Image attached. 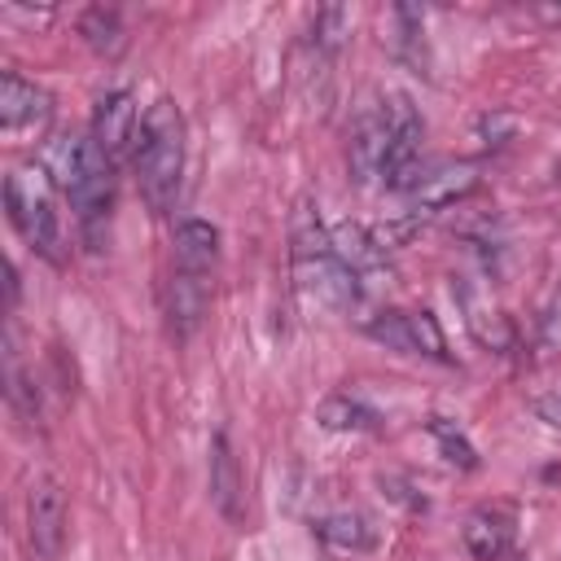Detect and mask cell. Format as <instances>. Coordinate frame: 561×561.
Segmentation results:
<instances>
[{
    "label": "cell",
    "mask_w": 561,
    "mask_h": 561,
    "mask_svg": "<svg viewBox=\"0 0 561 561\" xmlns=\"http://www.w3.org/2000/svg\"><path fill=\"white\" fill-rule=\"evenodd\" d=\"M421 140H425V123H421L412 96L399 88H386V92H377L373 105L359 110V118L351 127L346 167H351L355 184L399 193L403 180L421 167Z\"/></svg>",
    "instance_id": "6da1fadb"
},
{
    "label": "cell",
    "mask_w": 561,
    "mask_h": 561,
    "mask_svg": "<svg viewBox=\"0 0 561 561\" xmlns=\"http://www.w3.org/2000/svg\"><path fill=\"white\" fill-rule=\"evenodd\" d=\"M289 263H294V280L298 294L316 307L329 311H351L364 298V280L337 259L333 241H329V224L320 219V206L298 202L294 210V228H289Z\"/></svg>",
    "instance_id": "7a4b0ae2"
},
{
    "label": "cell",
    "mask_w": 561,
    "mask_h": 561,
    "mask_svg": "<svg viewBox=\"0 0 561 561\" xmlns=\"http://www.w3.org/2000/svg\"><path fill=\"white\" fill-rule=\"evenodd\" d=\"M131 171H136V184L149 210L167 215L184 184V114L171 96H158L145 110L140 140L131 149Z\"/></svg>",
    "instance_id": "3957f363"
},
{
    "label": "cell",
    "mask_w": 561,
    "mask_h": 561,
    "mask_svg": "<svg viewBox=\"0 0 561 561\" xmlns=\"http://www.w3.org/2000/svg\"><path fill=\"white\" fill-rule=\"evenodd\" d=\"M44 171L53 175V184L61 188V197L70 202V210L79 215L83 228H96L110 215L114 202V162L101 153V145L92 136H53L44 145Z\"/></svg>",
    "instance_id": "277c9868"
},
{
    "label": "cell",
    "mask_w": 561,
    "mask_h": 561,
    "mask_svg": "<svg viewBox=\"0 0 561 561\" xmlns=\"http://www.w3.org/2000/svg\"><path fill=\"white\" fill-rule=\"evenodd\" d=\"M4 210H9V224L18 228V237L39 259L61 263L66 232H61V210H57V184L44 167L22 162L4 175Z\"/></svg>",
    "instance_id": "5b68a950"
},
{
    "label": "cell",
    "mask_w": 561,
    "mask_h": 561,
    "mask_svg": "<svg viewBox=\"0 0 561 561\" xmlns=\"http://www.w3.org/2000/svg\"><path fill=\"white\" fill-rule=\"evenodd\" d=\"M478 188V167H469V162H421L408 180H403V188H399V197L408 202V210H412V219L416 215H438V210H451L456 202H465L469 193Z\"/></svg>",
    "instance_id": "8992f818"
},
{
    "label": "cell",
    "mask_w": 561,
    "mask_h": 561,
    "mask_svg": "<svg viewBox=\"0 0 561 561\" xmlns=\"http://www.w3.org/2000/svg\"><path fill=\"white\" fill-rule=\"evenodd\" d=\"M364 333L373 342H381L386 351H399V355H421V359H438V364L451 359L447 337H443V329H438V320L430 311H403V307L377 311L364 324Z\"/></svg>",
    "instance_id": "52a82bcc"
},
{
    "label": "cell",
    "mask_w": 561,
    "mask_h": 561,
    "mask_svg": "<svg viewBox=\"0 0 561 561\" xmlns=\"http://www.w3.org/2000/svg\"><path fill=\"white\" fill-rule=\"evenodd\" d=\"M66 491L53 473H39L26 491V535H31V548L35 557L44 561H57L61 548H66Z\"/></svg>",
    "instance_id": "ba28073f"
},
{
    "label": "cell",
    "mask_w": 561,
    "mask_h": 561,
    "mask_svg": "<svg viewBox=\"0 0 561 561\" xmlns=\"http://www.w3.org/2000/svg\"><path fill=\"white\" fill-rule=\"evenodd\" d=\"M140 123H145V114H140V105H136V96L127 88L101 92L96 105H92V140L101 145V153L110 162L131 158V149L140 140Z\"/></svg>",
    "instance_id": "9c48e42d"
},
{
    "label": "cell",
    "mask_w": 561,
    "mask_h": 561,
    "mask_svg": "<svg viewBox=\"0 0 561 561\" xmlns=\"http://www.w3.org/2000/svg\"><path fill=\"white\" fill-rule=\"evenodd\" d=\"M48 118H53V96L39 83L22 79L18 70H4V79H0V127L9 136H39L48 127Z\"/></svg>",
    "instance_id": "30bf717a"
},
{
    "label": "cell",
    "mask_w": 561,
    "mask_h": 561,
    "mask_svg": "<svg viewBox=\"0 0 561 561\" xmlns=\"http://www.w3.org/2000/svg\"><path fill=\"white\" fill-rule=\"evenodd\" d=\"M513 535H517V508L513 504H482L465 517V530H460L473 561H500L513 548Z\"/></svg>",
    "instance_id": "8fae6325"
},
{
    "label": "cell",
    "mask_w": 561,
    "mask_h": 561,
    "mask_svg": "<svg viewBox=\"0 0 561 561\" xmlns=\"http://www.w3.org/2000/svg\"><path fill=\"white\" fill-rule=\"evenodd\" d=\"M219 259V228L206 219H180L171 232V272L210 276Z\"/></svg>",
    "instance_id": "7c38bea8"
},
{
    "label": "cell",
    "mask_w": 561,
    "mask_h": 561,
    "mask_svg": "<svg viewBox=\"0 0 561 561\" xmlns=\"http://www.w3.org/2000/svg\"><path fill=\"white\" fill-rule=\"evenodd\" d=\"M329 241H333V250H337V259L364 280L368 272H377V267H386V259H390V250L381 245V237H377V228H368V224H355V219H342V224H333L329 228Z\"/></svg>",
    "instance_id": "4fadbf2b"
},
{
    "label": "cell",
    "mask_w": 561,
    "mask_h": 561,
    "mask_svg": "<svg viewBox=\"0 0 561 561\" xmlns=\"http://www.w3.org/2000/svg\"><path fill=\"white\" fill-rule=\"evenodd\" d=\"M206 302H210V276L171 272V285H167V316H171L175 337H188V333L197 329Z\"/></svg>",
    "instance_id": "5bb4252c"
},
{
    "label": "cell",
    "mask_w": 561,
    "mask_h": 561,
    "mask_svg": "<svg viewBox=\"0 0 561 561\" xmlns=\"http://www.w3.org/2000/svg\"><path fill=\"white\" fill-rule=\"evenodd\" d=\"M241 486L245 482H241V465L228 447V434H215V443H210V500L232 522L241 517Z\"/></svg>",
    "instance_id": "9a60e30c"
},
{
    "label": "cell",
    "mask_w": 561,
    "mask_h": 561,
    "mask_svg": "<svg viewBox=\"0 0 561 561\" xmlns=\"http://www.w3.org/2000/svg\"><path fill=\"white\" fill-rule=\"evenodd\" d=\"M311 530H316L324 543L342 548V552H364V548L377 543V526H373L364 513H329V517L311 522Z\"/></svg>",
    "instance_id": "2e32d148"
},
{
    "label": "cell",
    "mask_w": 561,
    "mask_h": 561,
    "mask_svg": "<svg viewBox=\"0 0 561 561\" xmlns=\"http://www.w3.org/2000/svg\"><path fill=\"white\" fill-rule=\"evenodd\" d=\"M320 425L324 430H342V434H377L381 430V416L368 403L351 399V394H329L320 403Z\"/></svg>",
    "instance_id": "e0dca14e"
},
{
    "label": "cell",
    "mask_w": 561,
    "mask_h": 561,
    "mask_svg": "<svg viewBox=\"0 0 561 561\" xmlns=\"http://www.w3.org/2000/svg\"><path fill=\"white\" fill-rule=\"evenodd\" d=\"M79 31H83L88 48H92V53H101V57H118V53H123V44H127L123 22H118V13H114V9H88V13H83V22H79Z\"/></svg>",
    "instance_id": "ac0fdd59"
},
{
    "label": "cell",
    "mask_w": 561,
    "mask_h": 561,
    "mask_svg": "<svg viewBox=\"0 0 561 561\" xmlns=\"http://www.w3.org/2000/svg\"><path fill=\"white\" fill-rule=\"evenodd\" d=\"M430 434L438 438V447H443V456H447L451 465H460V469H478V451H473V443H469L447 416H434V421H430Z\"/></svg>",
    "instance_id": "d6986e66"
},
{
    "label": "cell",
    "mask_w": 561,
    "mask_h": 561,
    "mask_svg": "<svg viewBox=\"0 0 561 561\" xmlns=\"http://www.w3.org/2000/svg\"><path fill=\"white\" fill-rule=\"evenodd\" d=\"M346 26H351V13H346V9H320L316 22H311V39H316V48H324V53L342 48Z\"/></svg>",
    "instance_id": "ffe728a7"
},
{
    "label": "cell",
    "mask_w": 561,
    "mask_h": 561,
    "mask_svg": "<svg viewBox=\"0 0 561 561\" xmlns=\"http://www.w3.org/2000/svg\"><path fill=\"white\" fill-rule=\"evenodd\" d=\"M530 408H535V416H539L543 425L561 430V386H552V390L535 394V399H530Z\"/></svg>",
    "instance_id": "44dd1931"
},
{
    "label": "cell",
    "mask_w": 561,
    "mask_h": 561,
    "mask_svg": "<svg viewBox=\"0 0 561 561\" xmlns=\"http://www.w3.org/2000/svg\"><path fill=\"white\" fill-rule=\"evenodd\" d=\"M543 18H552V22H561V4H548V9H539Z\"/></svg>",
    "instance_id": "7402d4cb"
}]
</instances>
